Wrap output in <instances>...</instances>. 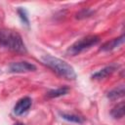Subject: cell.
<instances>
[{
	"label": "cell",
	"instance_id": "1",
	"mask_svg": "<svg viewBox=\"0 0 125 125\" xmlns=\"http://www.w3.org/2000/svg\"><path fill=\"white\" fill-rule=\"evenodd\" d=\"M41 61L46 66L52 69L59 76L68 80H74L76 78V73L74 71V68L65 61L61 60L57 57H53L51 55L42 56Z\"/></svg>",
	"mask_w": 125,
	"mask_h": 125
},
{
	"label": "cell",
	"instance_id": "2",
	"mask_svg": "<svg viewBox=\"0 0 125 125\" xmlns=\"http://www.w3.org/2000/svg\"><path fill=\"white\" fill-rule=\"evenodd\" d=\"M0 46L18 54H25L27 52L21 36L11 29H0Z\"/></svg>",
	"mask_w": 125,
	"mask_h": 125
},
{
	"label": "cell",
	"instance_id": "3",
	"mask_svg": "<svg viewBox=\"0 0 125 125\" xmlns=\"http://www.w3.org/2000/svg\"><path fill=\"white\" fill-rule=\"evenodd\" d=\"M100 42V37L97 35H88L85 36L76 42H74L71 46L68 47L66 53L70 56H76L80 53H82L85 50L90 49L91 47L97 45Z\"/></svg>",
	"mask_w": 125,
	"mask_h": 125
},
{
	"label": "cell",
	"instance_id": "4",
	"mask_svg": "<svg viewBox=\"0 0 125 125\" xmlns=\"http://www.w3.org/2000/svg\"><path fill=\"white\" fill-rule=\"evenodd\" d=\"M8 68H9V71L13 73H23V72H29V71L36 70V66L33 63L25 62V61L11 62Z\"/></svg>",
	"mask_w": 125,
	"mask_h": 125
},
{
	"label": "cell",
	"instance_id": "5",
	"mask_svg": "<svg viewBox=\"0 0 125 125\" xmlns=\"http://www.w3.org/2000/svg\"><path fill=\"white\" fill-rule=\"evenodd\" d=\"M32 101L29 97H23L21 100L18 101V103L14 106V113L16 115H21L24 112H26L29 107L31 106Z\"/></svg>",
	"mask_w": 125,
	"mask_h": 125
},
{
	"label": "cell",
	"instance_id": "6",
	"mask_svg": "<svg viewBox=\"0 0 125 125\" xmlns=\"http://www.w3.org/2000/svg\"><path fill=\"white\" fill-rule=\"evenodd\" d=\"M125 41V36L124 35H121L117 38H113L109 41H106L105 43H104L102 45V47L100 48L101 51H104V52H108V51H112L116 48H118L119 46H121Z\"/></svg>",
	"mask_w": 125,
	"mask_h": 125
},
{
	"label": "cell",
	"instance_id": "7",
	"mask_svg": "<svg viewBox=\"0 0 125 125\" xmlns=\"http://www.w3.org/2000/svg\"><path fill=\"white\" fill-rule=\"evenodd\" d=\"M118 65L116 64H110V65H107L100 70H98L97 72L93 73L92 74V78L93 79H104L109 75H111L116 69H117Z\"/></svg>",
	"mask_w": 125,
	"mask_h": 125
},
{
	"label": "cell",
	"instance_id": "8",
	"mask_svg": "<svg viewBox=\"0 0 125 125\" xmlns=\"http://www.w3.org/2000/svg\"><path fill=\"white\" fill-rule=\"evenodd\" d=\"M124 93H125V87L123 84L113 88L112 90H110L107 94H106V97L111 100V101H115L117 99H120L124 96Z\"/></svg>",
	"mask_w": 125,
	"mask_h": 125
},
{
	"label": "cell",
	"instance_id": "9",
	"mask_svg": "<svg viewBox=\"0 0 125 125\" xmlns=\"http://www.w3.org/2000/svg\"><path fill=\"white\" fill-rule=\"evenodd\" d=\"M68 92H69V88L66 87V86H62V87H60V88H57V89H53V90L48 91L46 95H47L48 98L53 99V98H59V97L64 96Z\"/></svg>",
	"mask_w": 125,
	"mask_h": 125
},
{
	"label": "cell",
	"instance_id": "10",
	"mask_svg": "<svg viewBox=\"0 0 125 125\" xmlns=\"http://www.w3.org/2000/svg\"><path fill=\"white\" fill-rule=\"evenodd\" d=\"M124 113H125V104H124V102H121V103L117 104V105H115L110 111V114L114 119H121L124 116Z\"/></svg>",
	"mask_w": 125,
	"mask_h": 125
},
{
	"label": "cell",
	"instance_id": "11",
	"mask_svg": "<svg viewBox=\"0 0 125 125\" xmlns=\"http://www.w3.org/2000/svg\"><path fill=\"white\" fill-rule=\"evenodd\" d=\"M60 114L62 119L68 122H73V123H78V124H81L84 122V118L76 114H69V113H64V112H61Z\"/></svg>",
	"mask_w": 125,
	"mask_h": 125
},
{
	"label": "cell",
	"instance_id": "12",
	"mask_svg": "<svg viewBox=\"0 0 125 125\" xmlns=\"http://www.w3.org/2000/svg\"><path fill=\"white\" fill-rule=\"evenodd\" d=\"M17 13H18L21 22L23 24H25L26 26H28L29 25V19H28V15H27L26 10L24 8H22V7H19L17 9Z\"/></svg>",
	"mask_w": 125,
	"mask_h": 125
},
{
	"label": "cell",
	"instance_id": "13",
	"mask_svg": "<svg viewBox=\"0 0 125 125\" xmlns=\"http://www.w3.org/2000/svg\"><path fill=\"white\" fill-rule=\"evenodd\" d=\"M94 14V11L93 10H91V9H83V10H80L77 14H76V16H75V18L76 19H78V20H82V19H86V18H89V17H91L92 15Z\"/></svg>",
	"mask_w": 125,
	"mask_h": 125
},
{
	"label": "cell",
	"instance_id": "14",
	"mask_svg": "<svg viewBox=\"0 0 125 125\" xmlns=\"http://www.w3.org/2000/svg\"><path fill=\"white\" fill-rule=\"evenodd\" d=\"M14 125H24L23 123H16V124H14Z\"/></svg>",
	"mask_w": 125,
	"mask_h": 125
}]
</instances>
